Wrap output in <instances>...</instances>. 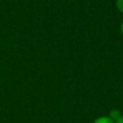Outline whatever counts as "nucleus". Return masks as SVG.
<instances>
[{"label":"nucleus","instance_id":"nucleus-1","mask_svg":"<svg viewBox=\"0 0 123 123\" xmlns=\"http://www.w3.org/2000/svg\"><path fill=\"white\" fill-rule=\"evenodd\" d=\"M93 123H115V121L109 116H100L94 120Z\"/></svg>","mask_w":123,"mask_h":123},{"label":"nucleus","instance_id":"nucleus-2","mask_svg":"<svg viewBox=\"0 0 123 123\" xmlns=\"http://www.w3.org/2000/svg\"><path fill=\"white\" fill-rule=\"evenodd\" d=\"M121 116V112H120L119 110L117 109H113L111 110V111H110V118H111V119L113 120V121H116V120H117L118 118Z\"/></svg>","mask_w":123,"mask_h":123},{"label":"nucleus","instance_id":"nucleus-3","mask_svg":"<svg viewBox=\"0 0 123 123\" xmlns=\"http://www.w3.org/2000/svg\"><path fill=\"white\" fill-rule=\"evenodd\" d=\"M116 8L123 14V0H116Z\"/></svg>","mask_w":123,"mask_h":123},{"label":"nucleus","instance_id":"nucleus-4","mask_svg":"<svg viewBox=\"0 0 123 123\" xmlns=\"http://www.w3.org/2000/svg\"><path fill=\"white\" fill-rule=\"evenodd\" d=\"M115 123H123V116L121 115V116H120L117 120L115 121Z\"/></svg>","mask_w":123,"mask_h":123},{"label":"nucleus","instance_id":"nucleus-5","mask_svg":"<svg viewBox=\"0 0 123 123\" xmlns=\"http://www.w3.org/2000/svg\"><path fill=\"white\" fill-rule=\"evenodd\" d=\"M120 29H121V32L123 35V21L121 23V26H120Z\"/></svg>","mask_w":123,"mask_h":123}]
</instances>
